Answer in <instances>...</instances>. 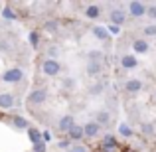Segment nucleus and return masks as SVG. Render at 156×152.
<instances>
[{
  "instance_id": "1",
  "label": "nucleus",
  "mask_w": 156,
  "mask_h": 152,
  "mask_svg": "<svg viewBox=\"0 0 156 152\" xmlns=\"http://www.w3.org/2000/svg\"><path fill=\"white\" fill-rule=\"evenodd\" d=\"M42 71L46 73L48 77H53V75H57V73L61 71V65H59V61H57V59L50 57V59H46L42 63Z\"/></svg>"
},
{
  "instance_id": "2",
  "label": "nucleus",
  "mask_w": 156,
  "mask_h": 152,
  "mask_svg": "<svg viewBox=\"0 0 156 152\" xmlns=\"http://www.w3.org/2000/svg\"><path fill=\"white\" fill-rule=\"evenodd\" d=\"M46 99H48V91L46 89H36V91H32L30 95H28L30 105H42Z\"/></svg>"
},
{
  "instance_id": "3",
  "label": "nucleus",
  "mask_w": 156,
  "mask_h": 152,
  "mask_svg": "<svg viewBox=\"0 0 156 152\" xmlns=\"http://www.w3.org/2000/svg\"><path fill=\"white\" fill-rule=\"evenodd\" d=\"M24 77V73H22V69H18V67H14V69H8L6 73L2 75V79L6 81V83H18L20 79Z\"/></svg>"
},
{
  "instance_id": "4",
  "label": "nucleus",
  "mask_w": 156,
  "mask_h": 152,
  "mask_svg": "<svg viewBox=\"0 0 156 152\" xmlns=\"http://www.w3.org/2000/svg\"><path fill=\"white\" fill-rule=\"evenodd\" d=\"M146 10H148V8H146L142 2H138V0H133V2H129V12H130V16H134V18H138V16L146 14Z\"/></svg>"
},
{
  "instance_id": "5",
  "label": "nucleus",
  "mask_w": 156,
  "mask_h": 152,
  "mask_svg": "<svg viewBox=\"0 0 156 152\" xmlns=\"http://www.w3.org/2000/svg\"><path fill=\"white\" fill-rule=\"evenodd\" d=\"M101 148H103L105 152H111L113 148H117V140H115L113 134H107V136L103 138V142H101Z\"/></svg>"
},
{
  "instance_id": "6",
  "label": "nucleus",
  "mask_w": 156,
  "mask_h": 152,
  "mask_svg": "<svg viewBox=\"0 0 156 152\" xmlns=\"http://www.w3.org/2000/svg\"><path fill=\"white\" fill-rule=\"evenodd\" d=\"M14 105V95L12 93H0V109H10Z\"/></svg>"
},
{
  "instance_id": "7",
  "label": "nucleus",
  "mask_w": 156,
  "mask_h": 152,
  "mask_svg": "<svg viewBox=\"0 0 156 152\" xmlns=\"http://www.w3.org/2000/svg\"><path fill=\"white\" fill-rule=\"evenodd\" d=\"M125 89H126L129 93H138V91L142 89V81H138V79H129V81L125 83Z\"/></svg>"
},
{
  "instance_id": "8",
  "label": "nucleus",
  "mask_w": 156,
  "mask_h": 152,
  "mask_svg": "<svg viewBox=\"0 0 156 152\" xmlns=\"http://www.w3.org/2000/svg\"><path fill=\"white\" fill-rule=\"evenodd\" d=\"M83 136H85V130H83V126H79V125H73V126H71V130H69V138H71V140H81Z\"/></svg>"
},
{
  "instance_id": "9",
  "label": "nucleus",
  "mask_w": 156,
  "mask_h": 152,
  "mask_svg": "<svg viewBox=\"0 0 156 152\" xmlns=\"http://www.w3.org/2000/svg\"><path fill=\"white\" fill-rule=\"evenodd\" d=\"M125 20H126V16H125L122 10H113L111 12V22H113V26H121Z\"/></svg>"
},
{
  "instance_id": "10",
  "label": "nucleus",
  "mask_w": 156,
  "mask_h": 152,
  "mask_svg": "<svg viewBox=\"0 0 156 152\" xmlns=\"http://www.w3.org/2000/svg\"><path fill=\"white\" fill-rule=\"evenodd\" d=\"M75 125V121H73V117H63L59 121V130H63V133H69V130H71V126Z\"/></svg>"
},
{
  "instance_id": "11",
  "label": "nucleus",
  "mask_w": 156,
  "mask_h": 152,
  "mask_svg": "<svg viewBox=\"0 0 156 152\" xmlns=\"http://www.w3.org/2000/svg\"><path fill=\"white\" fill-rule=\"evenodd\" d=\"M83 130H85V136L93 138V136H97V133H99V125H97V122H87V125L83 126Z\"/></svg>"
},
{
  "instance_id": "12",
  "label": "nucleus",
  "mask_w": 156,
  "mask_h": 152,
  "mask_svg": "<svg viewBox=\"0 0 156 152\" xmlns=\"http://www.w3.org/2000/svg\"><path fill=\"white\" fill-rule=\"evenodd\" d=\"M28 136H30V140L34 142V144H40V142H44L42 133H40L38 129H28Z\"/></svg>"
},
{
  "instance_id": "13",
  "label": "nucleus",
  "mask_w": 156,
  "mask_h": 152,
  "mask_svg": "<svg viewBox=\"0 0 156 152\" xmlns=\"http://www.w3.org/2000/svg\"><path fill=\"white\" fill-rule=\"evenodd\" d=\"M121 63H122V67L133 69V67H136V57H134V55H125L121 59Z\"/></svg>"
},
{
  "instance_id": "14",
  "label": "nucleus",
  "mask_w": 156,
  "mask_h": 152,
  "mask_svg": "<svg viewBox=\"0 0 156 152\" xmlns=\"http://www.w3.org/2000/svg\"><path fill=\"white\" fill-rule=\"evenodd\" d=\"M133 48H134V51H138V53H144V51H148V44H146L144 40H134Z\"/></svg>"
},
{
  "instance_id": "15",
  "label": "nucleus",
  "mask_w": 156,
  "mask_h": 152,
  "mask_svg": "<svg viewBox=\"0 0 156 152\" xmlns=\"http://www.w3.org/2000/svg\"><path fill=\"white\" fill-rule=\"evenodd\" d=\"M87 73H89V75H97V73H101V63H99V61H89V63H87Z\"/></svg>"
},
{
  "instance_id": "16",
  "label": "nucleus",
  "mask_w": 156,
  "mask_h": 152,
  "mask_svg": "<svg viewBox=\"0 0 156 152\" xmlns=\"http://www.w3.org/2000/svg\"><path fill=\"white\" fill-rule=\"evenodd\" d=\"M93 36L99 38V40H107V38H109V32H107L103 26H95V28H93Z\"/></svg>"
},
{
  "instance_id": "17",
  "label": "nucleus",
  "mask_w": 156,
  "mask_h": 152,
  "mask_svg": "<svg viewBox=\"0 0 156 152\" xmlns=\"http://www.w3.org/2000/svg\"><path fill=\"white\" fill-rule=\"evenodd\" d=\"M85 16H87V18H97V16H99V6H89L87 10H85Z\"/></svg>"
},
{
  "instance_id": "18",
  "label": "nucleus",
  "mask_w": 156,
  "mask_h": 152,
  "mask_svg": "<svg viewBox=\"0 0 156 152\" xmlns=\"http://www.w3.org/2000/svg\"><path fill=\"white\" fill-rule=\"evenodd\" d=\"M119 133H121L122 136H130V134H133V130H130L129 125H119Z\"/></svg>"
},
{
  "instance_id": "19",
  "label": "nucleus",
  "mask_w": 156,
  "mask_h": 152,
  "mask_svg": "<svg viewBox=\"0 0 156 152\" xmlns=\"http://www.w3.org/2000/svg\"><path fill=\"white\" fill-rule=\"evenodd\" d=\"M14 125L18 126V129H28V121H26V118H22V117H16L14 118Z\"/></svg>"
},
{
  "instance_id": "20",
  "label": "nucleus",
  "mask_w": 156,
  "mask_h": 152,
  "mask_svg": "<svg viewBox=\"0 0 156 152\" xmlns=\"http://www.w3.org/2000/svg\"><path fill=\"white\" fill-rule=\"evenodd\" d=\"M95 122H97V125H105V122H109V115H107V113H99Z\"/></svg>"
},
{
  "instance_id": "21",
  "label": "nucleus",
  "mask_w": 156,
  "mask_h": 152,
  "mask_svg": "<svg viewBox=\"0 0 156 152\" xmlns=\"http://www.w3.org/2000/svg\"><path fill=\"white\" fill-rule=\"evenodd\" d=\"M2 14H4V18H8V20H14V18H16V14L12 12V8H10V6H6V8H4V12H2Z\"/></svg>"
},
{
  "instance_id": "22",
  "label": "nucleus",
  "mask_w": 156,
  "mask_h": 152,
  "mask_svg": "<svg viewBox=\"0 0 156 152\" xmlns=\"http://www.w3.org/2000/svg\"><path fill=\"white\" fill-rule=\"evenodd\" d=\"M144 36H156V26H146L144 28Z\"/></svg>"
},
{
  "instance_id": "23",
  "label": "nucleus",
  "mask_w": 156,
  "mask_h": 152,
  "mask_svg": "<svg viewBox=\"0 0 156 152\" xmlns=\"http://www.w3.org/2000/svg\"><path fill=\"white\" fill-rule=\"evenodd\" d=\"M69 152H87V150H85V146L75 144V146H71V148H69Z\"/></svg>"
},
{
  "instance_id": "24",
  "label": "nucleus",
  "mask_w": 156,
  "mask_h": 152,
  "mask_svg": "<svg viewBox=\"0 0 156 152\" xmlns=\"http://www.w3.org/2000/svg\"><path fill=\"white\" fill-rule=\"evenodd\" d=\"M30 44H32V46H38V34H36V32L30 34Z\"/></svg>"
},
{
  "instance_id": "25",
  "label": "nucleus",
  "mask_w": 156,
  "mask_h": 152,
  "mask_svg": "<svg viewBox=\"0 0 156 152\" xmlns=\"http://www.w3.org/2000/svg\"><path fill=\"white\" fill-rule=\"evenodd\" d=\"M42 138H44V142L48 144V142L51 140V133H50V130H46V133H42Z\"/></svg>"
},
{
  "instance_id": "26",
  "label": "nucleus",
  "mask_w": 156,
  "mask_h": 152,
  "mask_svg": "<svg viewBox=\"0 0 156 152\" xmlns=\"http://www.w3.org/2000/svg\"><path fill=\"white\" fill-rule=\"evenodd\" d=\"M142 130H144L146 134H152V130H154V129H152V126L148 125V122H144V125H142Z\"/></svg>"
},
{
  "instance_id": "27",
  "label": "nucleus",
  "mask_w": 156,
  "mask_h": 152,
  "mask_svg": "<svg viewBox=\"0 0 156 152\" xmlns=\"http://www.w3.org/2000/svg\"><path fill=\"white\" fill-rule=\"evenodd\" d=\"M44 148H46V142H40L34 146V152H44Z\"/></svg>"
},
{
  "instance_id": "28",
  "label": "nucleus",
  "mask_w": 156,
  "mask_h": 152,
  "mask_svg": "<svg viewBox=\"0 0 156 152\" xmlns=\"http://www.w3.org/2000/svg\"><path fill=\"white\" fill-rule=\"evenodd\" d=\"M146 14H148L150 18H156V6H150L148 10H146Z\"/></svg>"
},
{
  "instance_id": "29",
  "label": "nucleus",
  "mask_w": 156,
  "mask_h": 152,
  "mask_svg": "<svg viewBox=\"0 0 156 152\" xmlns=\"http://www.w3.org/2000/svg\"><path fill=\"white\" fill-rule=\"evenodd\" d=\"M109 30H111V34H119V32H121V28H119V26H113V24H111Z\"/></svg>"
},
{
  "instance_id": "30",
  "label": "nucleus",
  "mask_w": 156,
  "mask_h": 152,
  "mask_svg": "<svg viewBox=\"0 0 156 152\" xmlns=\"http://www.w3.org/2000/svg\"><path fill=\"white\" fill-rule=\"evenodd\" d=\"M53 28H55V22H48L46 24V30H51L53 32Z\"/></svg>"
},
{
  "instance_id": "31",
  "label": "nucleus",
  "mask_w": 156,
  "mask_h": 152,
  "mask_svg": "<svg viewBox=\"0 0 156 152\" xmlns=\"http://www.w3.org/2000/svg\"><path fill=\"white\" fill-rule=\"evenodd\" d=\"M67 146H69L67 140H61V142H59V148H67Z\"/></svg>"
},
{
  "instance_id": "32",
  "label": "nucleus",
  "mask_w": 156,
  "mask_h": 152,
  "mask_svg": "<svg viewBox=\"0 0 156 152\" xmlns=\"http://www.w3.org/2000/svg\"><path fill=\"white\" fill-rule=\"evenodd\" d=\"M126 152H130V150H126Z\"/></svg>"
}]
</instances>
